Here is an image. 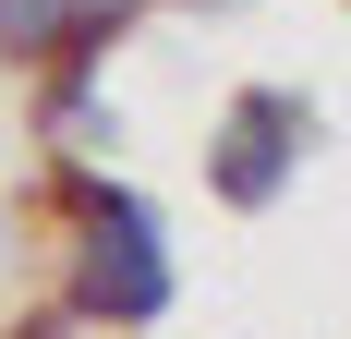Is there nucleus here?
Listing matches in <instances>:
<instances>
[{
  "label": "nucleus",
  "instance_id": "f03ea898",
  "mask_svg": "<svg viewBox=\"0 0 351 339\" xmlns=\"http://www.w3.org/2000/svg\"><path fill=\"white\" fill-rule=\"evenodd\" d=\"M291 170H303V97L243 85V97L218 109V134H206V182L230 206H267V194H291Z\"/></svg>",
  "mask_w": 351,
  "mask_h": 339
},
{
  "label": "nucleus",
  "instance_id": "f257e3e1",
  "mask_svg": "<svg viewBox=\"0 0 351 339\" xmlns=\"http://www.w3.org/2000/svg\"><path fill=\"white\" fill-rule=\"evenodd\" d=\"M49 206H61V315H85V327H158L170 291H182L170 218L121 170H85V158L49 170Z\"/></svg>",
  "mask_w": 351,
  "mask_h": 339
},
{
  "label": "nucleus",
  "instance_id": "7ed1b4c3",
  "mask_svg": "<svg viewBox=\"0 0 351 339\" xmlns=\"http://www.w3.org/2000/svg\"><path fill=\"white\" fill-rule=\"evenodd\" d=\"M134 12H145V0H0V61H25V73H49V61H97Z\"/></svg>",
  "mask_w": 351,
  "mask_h": 339
}]
</instances>
